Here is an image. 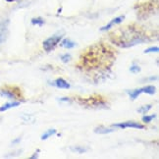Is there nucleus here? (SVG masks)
<instances>
[{
	"label": "nucleus",
	"instance_id": "obj_1",
	"mask_svg": "<svg viewBox=\"0 0 159 159\" xmlns=\"http://www.w3.org/2000/svg\"><path fill=\"white\" fill-rule=\"evenodd\" d=\"M115 59V51L111 47L103 43H97L83 51L78 66L88 71L108 69L113 65Z\"/></svg>",
	"mask_w": 159,
	"mask_h": 159
},
{
	"label": "nucleus",
	"instance_id": "obj_2",
	"mask_svg": "<svg viewBox=\"0 0 159 159\" xmlns=\"http://www.w3.org/2000/svg\"><path fill=\"white\" fill-rule=\"evenodd\" d=\"M110 40L113 44L121 47H131L148 40V36L139 28L134 26H128L121 28L117 32L109 34Z\"/></svg>",
	"mask_w": 159,
	"mask_h": 159
},
{
	"label": "nucleus",
	"instance_id": "obj_3",
	"mask_svg": "<svg viewBox=\"0 0 159 159\" xmlns=\"http://www.w3.org/2000/svg\"><path fill=\"white\" fill-rule=\"evenodd\" d=\"M0 95L7 97L9 99L17 100L22 98L21 89L17 87H5L2 89H0Z\"/></svg>",
	"mask_w": 159,
	"mask_h": 159
},
{
	"label": "nucleus",
	"instance_id": "obj_4",
	"mask_svg": "<svg viewBox=\"0 0 159 159\" xmlns=\"http://www.w3.org/2000/svg\"><path fill=\"white\" fill-rule=\"evenodd\" d=\"M61 40H62V36L61 35H55V36H51V38H48L47 39L43 41L44 50L46 52H50L51 50L54 49L55 46H56Z\"/></svg>",
	"mask_w": 159,
	"mask_h": 159
},
{
	"label": "nucleus",
	"instance_id": "obj_5",
	"mask_svg": "<svg viewBox=\"0 0 159 159\" xmlns=\"http://www.w3.org/2000/svg\"><path fill=\"white\" fill-rule=\"evenodd\" d=\"M80 103L87 106H93V107L103 106L105 104L104 101L102 100L101 96H91L89 98H84L83 101H80Z\"/></svg>",
	"mask_w": 159,
	"mask_h": 159
},
{
	"label": "nucleus",
	"instance_id": "obj_6",
	"mask_svg": "<svg viewBox=\"0 0 159 159\" xmlns=\"http://www.w3.org/2000/svg\"><path fill=\"white\" fill-rule=\"evenodd\" d=\"M113 127L115 128H121V129H126V128H133V129H144V126L143 124L137 123V122H124V123H118L114 124Z\"/></svg>",
	"mask_w": 159,
	"mask_h": 159
},
{
	"label": "nucleus",
	"instance_id": "obj_7",
	"mask_svg": "<svg viewBox=\"0 0 159 159\" xmlns=\"http://www.w3.org/2000/svg\"><path fill=\"white\" fill-rule=\"evenodd\" d=\"M125 20V16H119V17H116L114 18V19L110 22L109 24H107L106 26L100 28V30H102V32H104V30H108L111 29L114 25H118V24H121L122 22H123Z\"/></svg>",
	"mask_w": 159,
	"mask_h": 159
},
{
	"label": "nucleus",
	"instance_id": "obj_8",
	"mask_svg": "<svg viewBox=\"0 0 159 159\" xmlns=\"http://www.w3.org/2000/svg\"><path fill=\"white\" fill-rule=\"evenodd\" d=\"M54 84L59 89H70V84L68 82H66L65 80L62 79V78H59L57 80H55Z\"/></svg>",
	"mask_w": 159,
	"mask_h": 159
},
{
	"label": "nucleus",
	"instance_id": "obj_9",
	"mask_svg": "<svg viewBox=\"0 0 159 159\" xmlns=\"http://www.w3.org/2000/svg\"><path fill=\"white\" fill-rule=\"evenodd\" d=\"M21 104L20 101H12V102H8V103H5L4 105H2L1 107H0V112H4L6 111V110H8L10 108H13V107H17L19 106Z\"/></svg>",
	"mask_w": 159,
	"mask_h": 159
},
{
	"label": "nucleus",
	"instance_id": "obj_10",
	"mask_svg": "<svg viewBox=\"0 0 159 159\" xmlns=\"http://www.w3.org/2000/svg\"><path fill=\"white\" fill-rule=\"evenodd\" d=\"M60 45L62 47H64V48H67V49H71V48L76 46V42L71 40L70 39H65L62 40V42H61Z\"/></svg>",
	"mask_w": 159,
	"mask_h": 159
},
{
	"label": "nucleus",
	"instance_id": "obj_11",
	"mask_svg": "<svg viewBox=\"0 0 159 159\" xmlns=\"http://www.w3.org/2000/svg\"><path fill=\"white\" fill-rule=\"evenodd\" d=\"M142 91L143 93L152 95L156 93V89H155V87H153V85H146V87L142 88Z\"/></svg>",
	"mask_w": 159,
	"mask_h": 159
},
{
	"label": "nucleus",
	"instance_id": "obj_12",
	"mask_svg": "<svg viewBox=\"0 0 159 159\" xmlns=\"http://www.w3.org/2000/svg\"><path fill=\"white\" fill-rule=\"evenodd\" d=\"M94 132L96 134H109V133L114 132V130L113 129H109V128H105V127H103V126H100V127L95 128Z\"/></svg>",
	"mask_w": 159,
	"mask_h": 159
},
{
	"label": "nucleus",
	"instance_id": "obj_13",
	"mask_svg": "<svg viewBox=\"0 0 159 159\" xmlns=\"http://www.w3.org/2000/svg\"><path fill=\"white\" fill-rule=\"evenodd\" d=\"M140 93H143L142 88H140V89H137L132 90V91H128V94L130 95V97H131V99H132V100H134V99H136Z\"/></svg>",
	"mask_w": 159,
	"mask_h": 159
},
{
	"label": "nucleus",
	"instance_id": "obj_14",
	"mask_svg": "<svg viewBox=\"0 0 159 159\" xmlns=\"http://www.w3.org/2000/svg\"><path fill=\"white\" fill-rule=\"evenodd\" d=\"M70 149L74 152H77V153H80V154H82V153H84V152L88 151V148H84V146H71Z\"/></svg>",
	"mask_w": 159,
	"mask_h": 159
},
{
	"label": "nucleus",
	"instance_id": "obj_15",
	"mask_svg": "<svg viewBox=\"0 0 159 159\" xmlns=\"http://www.w3.org/2000/svg\"><path fill=\"white\" fill-rule=\"evenodd\" d=\"M56 134V130H55V129L48 130V131H46V132L41 136V139H42V140H45V139H47L48 138L51 137V136H53V134Z\"/></svg>",
	"mask_w": 159,
	"mask_h": 159
},
{
	"label": "nucleus",
	"instance_id": "obj_16",
	"mask_svg": "<svg viewBox=\"0 0 159 159\" xmlns=\"http://www.w3.org/2000/svg\"><path fill=\"white\" fill-rule=\"evenodd\" d=\"M156 118V114H152V115H145L142 118L143 123H150V122Z\"/></svg>",
	"mask_w": 159,
	"mask_h": 159
},
{
	"label": "nucleus",
	"instance_id": "obj_17",
	"mask_svg": "<svg viewBox=\"0 0 159 159\" xmlns=\"http://www.w3.org/2000/svg\"><path fill=\"white\" fill-rule=\"evenodd\" d=\"M151 108H152V105L151 104H148V105L143 106V107H140L139 109H138V112L139 113H142V114H146Z\"/></svg>",
	"mask_w": 159,
	"mask_h": 159
},
{
	"label": "nucleus",
	"instance_id": "obj_18",
	"mask_svg": "<svg viewBox=\"0 0 159 159\" xmlns=\"http://www.w3.org/2000/svg\"><path fill=\"white\" fill-rule=\"evenodd\" d=\"M32 24L33 25H39V26H42L44 24V20L42 18L39 17V18H34L32 19Z\"/></svg>",
	"mask_w": 159,
	"mask_h": 159
},
{
	"label": "nucleus",
	"instance_id": "obj_19",
	"mask_svg": "<svg viewBox=\"0 0 159 159\" xmlns=\"http://www.w3.org/2000/svg\"><path fill=\"white\" fill-rule=\"evenodd\" d=\"M159 51V48L158 46H152V47H149L148 49L144 50V53H157Z\"/></svg>",
	"mask_w": 159,
	"mask_h": 159
},
{
	"label": "nucleus",
	"instance_id": "obj_20",
	"mask_svg": "<svg viewBox=\"0 0 159 159\" xmlns=\"http://www.w3.org/2000/svg\"><path fill=\"white\" fill-rule=\"evenodd\" d=\"M72 59V56L70 54H63V55H61V60L63 61L64 63H67V62H69V61Z\"/></svg>",
	"mask_w": 159,
	"mask_h": 159
},
{
	"label": "nucleus",
	"instance_id": "obj_21",
	"mask_svg": "<svg viewBox=\"0 0 159 159\" xmlns=\"http://www.w3.org/2000/svg\"><path fill=\"white\" fill-rule=\"evenodd\" d=\"M130 71L132 73H134V74H138V73L140 72V67L138 66V65H133L131 68H130Z\"/></svg>",
	"mask_w": 159,
	"mask_h": 159
},
{
	"label": "nucleus",
	"instance_id": "obj_22",
	"mask_svg": "<svg viewBox=\"0 0 159 159\" xmlns=\"http://www.w3.org/2000/svg\"><path fill=\"white\" fill-rule=\"evenodd\" d=\"M5 39V34H4V29L3 28H0V43L4 40Z\"/></svg>",
	"mask_w": 159,
	"mask_h": 159
},
{
	"label": "nucleus",
	"instance_id": "obj_23",
	"mask_svg": "<svg viewBox=\"0 0 159 159\" xmlns=\"http://www.w3.org/2000/svg\"><path fill=\"white\" fill-rule=\"evenodd\" d=\"M60 100H61V101H68L69 98H67V97H63V98H61Z\"/></svg>",
	"mask_w": 159,
	"mask_h": 159
},
{
	"label": "nucleus",
	"instance_id": "obj_24",
	"mask_svg": "<svg viewBox=\"0 0 159 159\" xmlns=\"http://www.w3.org/2000/svg\"><path fill=\"white\" fill-rule=\"evenodd\" d=\"M35 157L38 158V154H36V153H35V155H33V156H32V158H35Z\"/></svg>",
	"mask_w": 159,
	"mask_h": 159
},
{
	"label": "nucleus",
	"instance_id": "obj_25",
	"mask_svg": "<svg viewBox=\"0 0 159 159\" xmlns=\"http://www.w3.org/2000/svg\"><path fill=\"white\" fill-rule=\"evenodd\" d=\"M6 1H8V2H13V1H16V0H6Z\"/></svg>",
	"mask_w": 159,
	"mask_h": 159
}]
</instances>
